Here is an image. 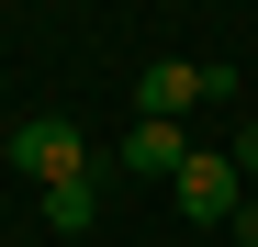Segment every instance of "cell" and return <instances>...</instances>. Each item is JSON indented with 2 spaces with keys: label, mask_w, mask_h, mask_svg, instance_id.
<instances>
[{
  "label": "cell",
  "mask_w": 258,
  "mask_h": 247,
  "mask_svg": "<svg viewBox=\"0 0 258 247\" xmlns=\"http://www.w3.org/2000/svg\"><path fill=\"white\" fill-rule=\"evenodd\" d=\"M12 169L34 180V191H68V180H101V157H90V135L79 124H12Z\"/></svg>",
  "instance_id": "obj_1"
},
{
  "label": "cell",
  "mask_w": 258,
  "mask_h": 247,
  "mask_svg": "<svg viewBox=\"0 0 258 247\" xmlns=\"http://www.w3.org/2000/svg\"><path fill=\"white\" fill-rule=\"evenodd\" d=\"M168 202H180L191 225H236V202H247V180H236V146H191V169L168 180Z\"/></svg>",
  "instance_id": "obj_2"
},
{
  "label": "cell",
  "mask_w": 258,
  "mask_h": 247,
  "mask_svg": "<svg viewBox=\"0 0 258 247\" xmlns=\"http://www.w3.org/2000/svg\"><path fill=\"white\" fill-rule=\"evenodd\" d=\"M180 112H213L202 56H146V79H135V124H180Z\"/></svg>",
  "instance_id": "obj_3"
},
{
  "label": "cell",
  "mask_w": 258,
  "mask_h": 247,
  "mask_svg": "<svg viewBox=\"0 0 258 247\" xmlns=\"http://www.w3.org/2000/svg\"><path fill=\"white\" fill-rule=\"evenodd\" d=\"M112 169H123V180H180V169H191V135H180V124H135Z\"/></svg>",
  "instance_id": "obj_4"
},
{
  "label": "cell",
  "mask_w": 258,
  "mask_h": 247,
  "mask_svg": "<svg viewBox=\"0 0 258 247\" xmlns=\"http://www.w3.org/2000/svg\"><path fill=\"white\" fill-rule=\"evenodd\" d=\"M45 225H56V236H90V225H101V180H68V191H45Z\"/></svg>",
  "instance_id": "obj_5"
},
{
  "label": "cell",
  "mask_w": 258,
  "mask_h": 247,
  "mask_svg": "<svg viewBox=\"0 0 258 247\" xmlns=\"http://www.w3.org/2000/svg\"><path fill=\"white\" fill-rule=\"evenodd\" d=\"M236 180H258V124H236Z\"/></svg>",
  "instance_id": "obj_6"
},
{
  "label": "cell",
  "mask_w": 258,
  "mask_h": 247,
  "mask_svg": "<svg viewBox=\"0 0 258 247\" xmlns=\"http://www.w3.org/2000/svg\"><path fill=\"white\" fill-rule=\"evenodd\" d=\"M236 247H258V202H236Z\"/></svg>",
  "instance_id": "obj_7"
}]
</instances>
